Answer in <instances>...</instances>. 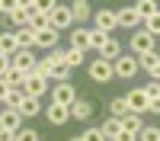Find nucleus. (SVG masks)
I'll return each instance as SVG.
<instances>
[{"label": "nucleus", "instance_id": "1", "mask_svg": "<svg viewBox=\"0 0 160 141\" xmlns=\"http://www.w3.org/2000/svg\"><path fill=\"white\" fill-rule=\"evenodd\" d=\"M7 3V0H3ZM3 16L16 26V29H26V26L32 23V16H29V7H26V0H13V3H7V10H3Z\"/></svg>", "mask_w": 160, "mask_h": 141}, {"label": "nucleus", "instance_id": "2", "mask_svg": "<svg viewBox=\"0 0 160 141\" xmlns=\"http://www.w3.org/2000/svg\"><path fill=\"white\" fill-rule=\"evenodd\" d=\"M87 74H90V80H93V83H109L112 77H115V68H112V61L96 58V61H90Z\"/></svg>", "mask_w": 160, "mask_h": 141}, {"label": "nucleus", "instance_id": "3", "mask_svg": "<svg viewBox=\"0 0 160 141\" xmlns=\"http://www.w3.org/2000/svg\"><path fill=\"white\" fill-rule=\"evenodd\" d=\"M10 64H13V71H19V74H26V77H29V74L35 71V64H38V58L32 55L29 48H19L16 55L10 58Z\"/></svg>", "mask_w": 160, "mask_h": 141}, {"label": "nucleus", "instance_id": "4", "mask_svg": "<svg viewBox=\"0 0 160 141\" xmlns=\"http://www.w3.org/2000/svg\"><path fill=\"white\" fill-rule=\"evenodd\" d=\"M71 23H74V16H71V7H64V3H58L55 10L48 13V26H51L55 32H64Z\"/></svg>", "mask_w": 160, "mask_h": 141}, {"label": "nucleus", "instance_id": "5", "mask_svg": "<svg viewBox=\"0 0 160 141\" xmlns=\"http://www.w3.org/2000/svg\"><path fill=\"white\" fill-rule=\"evenodd\" d=\"M148 51H154V35H151V32H144V29L131 32V55L141 58V55H148Z\"/></svg>", "mask_w": 160, "mask_h": 141}, {"label": "nucleus", "instance_id": "6", "mask_svg": "<svg viewBox=\"0 0 160 141\" xmlns=\"http://www.w3.org/2000/svg\"><path fill=\"white\" fill-rule=\"evenodd\" d=\"M112 68H115V77H122V80H131V77L141 71V64H138V58H135V55H122V58L112 64Z\"/></svg>", "mask_w": 160, "mask_h": 141}, {"label": "nucleus", "instance_id": "7", "mask_svg": "<svg viewBox=\"0 0 160 141\" xmlns=\"http://www.w3.org/2000/svg\"><path fill=\"white\" fill-rule=\"evenodd\" d=\"M125 99H128V106H131V112H135V115H141V112H151V96H148V90H144V87L131 90V93H128Z\"/></svg>", "mask_w": 160, "mask_h": 141}, {"label": "nucleus", "instance_id": "8", "mask_svg": "<svg viewBox=\"0 0 160 141\" xmlns=\"http://www.w3.org/2000/svg\"><path fill=\"white\" fill-rule=\"evenodd\" d=\"M93 19H96V29L106 32V35H109L112 29H118V10H96Z\"/></svg>", "mask_w": 160, "mask_h": 141}, {"label": "nucleus", "instance_id": "9", "mask_svg": "<svg viewBox=\"0 0 160 141\" xmlns=\"http://www.w3.org/2000/svg\"><path fill=\"white\" fill-rule=\"evenodd\" d=\"M74 99H77V93H74V87L71 83H55L51 87V103H58V106H74Z\"/></svg>", "mask_w": 160, "mask_h": 141}, {"label": "nucleus", "instance_id": "10", "mask_svg": "<svg viewBox=\"0 0 160 141\" xmlns=\"http://www.w3.org/2000/svg\"><path fill=\"white\" fill-rule=\"evenodd\" d=\"M118 26H122V29L138 32L141 26H144V19L138 16V10H135V7H122V10H118Z\"/></svg>", "mask_w": 160, "mask_h": 141}, {"label": "nucleus", "instance_id": "11", "mask_svg": "<svg viewBox=\"0 0 160 141\" xmlns=\"http://www.w3.org/2000/svg\"><path fill=\"white\" fill-rule=\"evenodd\" d=\"M58 38H61V32H55L48 26V29H42V32H35V48H45V51H55V48H61L58 45Z\"/></svg>", "mask_w": 160, "mask_h": 141}, {"label": "nucleus", "instance_id": "12", "mask_svg": "<svg viewBox=\"0 0 160 141\" xmlns=\"http://www.w3.org/2000/svg\"><path fill=\"white\" fill-rule=\"evenodd\" d=\"M22 90H26V96H32V99H38L48 90V80H42L38 74H29L26 77V83H22Z\"/></svg>", "mask_w": 160, "mask_h": 141}, {"label": "nucleus", "instance_id": "13", "mask_svg": "<svg viewBox=\"0 0 160 141\" xmlns=\"http://www.w3.org/2000/svg\"><path fill=\"white\" fill-rule=\"evenodd\" d=\"M19 122H22V115H19L16 109H0V128H3V132H13V135H16V132H19Z\"/></svg>", "mask_w": 160, "mask_h": 141}, {"label": "nucleus", "instance_id": "14", "mask_svg": "<svg viewBox=\"0 0 160 141\" xmlns=\"http://www.w3.org/2000/svg\"><path fill=\"white\" fill-rule=\"evenodd\" d=\"M45 115H48L51 125H64V122L71 119V109H68V106H58V103H51V106L45 109Z\"/></svg>", "mask_w": 160, "mask_h": 141}, {"label": "nucleus", "instance_id": "15", "mask_svg": "<svg viewBox=\"0 0 160 141\" xmlns=\"http://www.w3.org/2000/svg\"><path fill=\"white\" fill-rule=\"evenodd\" d=\"M99 58H102V61H112V64L122 58V45H118V38H112V35H109V42L99 48Z\"/></svg>", "mask_w": 160, "mask_h": 141}, {"label": "nucleus", "instance_id": "16", "mask_svg": "<svg viewBox=\"0 0 160 141\" xmlns=\"http://www.w3.org/2000/svg\"><path fill=\"white\" fill-rule=\"evenodd\" d=\"M19 51V42H16V32H0V55L13 58Z\"/></svg>", "mask_w": 160, "mask_h": 141}, {"label": "nucleus", "instance_id": "17", "mask_svg": "<svg viewBox=\"0 0 160 141\" xmlns=\"http://www.w3.org/2000/svg\"><path fill=\"white\" fill-rule=\"evenodd\" d=\"M68 7H71L74 23H87V19L93 16V10H90V3H87V0H74V3H68Z\"/></svg>", "mask_w": 160, "mask_h": 141}, {"label": "nucleus", "instance_id": "18", "mask_svg": "<svg viewBox=\"0 0 160 141\" xmlns=\"http://www.w3.org/2000/svg\"><path fill=\"white\" fill-rule=\"evenodd\" d=\"M71 48H77V51H87V48H90V29L77 26V29L71 32Z\"/></svg>", "mask_w": 160, "mask_h": 141}, {"label": "nucleus", "instance_id": "19", "mask_svg": "<svg viewBox=\"0 0 160 141\" xmlns=\"http://www.w3.org/2000/svg\"><path fill=\"white\" fill-rule=\"evenodd\" d=\"M93 115V103L90 99H74V106H71V119H90Z\"/></svg>", "mask_w": 160, "mask_h": 141}, {"label": "nucleus", "instance_id": "20", "mask_svg": "<svg viewBox=\"0 0 160 141\" xmlns=\"http://www.w3.org/2000/svg\"><path fill=\"white\" fill-rule=\"evenodd\" d=\"M138 64H141V71H148L151 77L160 71V55H157V51H148V55H141L138 58Z\"/></svg>", "mask_w": 160, "mask_h": 141}, {"label": "nucleus", "instance_id": "21", "mask_svg": "<svg viewBox=\"0 0 160 141\" xmlns=\"http://www.w3.org/2000/svg\"><path fill=\"white\" fill-rule=\"evenodd\" d=\"M102 135H106V141H115L118 135H122V119H112V115H109V119H106L102 125Z\"/></svg>", "mask_w": 160, "mask_h": 141}, {"label": "nucleus", "instance_id": "22", "mask_svg": "<svg viewBox=\"0 0 160 141\" xmlns=\"http://www.w3.org/2000/svg\"><path fill=\"white\" fill-rule=\"evenodd\" d=\"M38 112H42V103L32 99V96H26V99H22V106H19V115H22V119H35Z\"/></svg>", "mask_w": 160, "mask_h": 141}, {"label": "nucleus", "instance_id": "23", "mask_svg": "<svg viewBox=\"0 0 160 141\" xmlns=\"http://www.w3.org/2000/svg\"><path fill=\"white\" fill-rule=\"evenodd\" d=\"M109 112H112V119H125V115H131V106H128L125 96H115L112 106H109Z\"/></svg>", "mask_w": 160, "mask_h": 141}, {"label": "nucleus", "instance_id": "24", "mask_svg": "<svg viewBox=\"0 0 160 141\" xmlns=\"http://www.w3.org/2000/svg\"><path fill=\"white\" fill-rule=\"evenodd\" d=\"M16 42H19V48H35V29L32 26H26V29H16Z\"/></svg>", "mask_w": 160, "mask_h": 141}, {"label": "nucleus", "instance_id": "25", "mask_svg": "<svg viewBox=\"0 0 160 141\" xmlns=\"http://www.w3.org/2000/svg\"><path fill=\"white\" fill-rule=\"evenodd\" d=\"M141 128H144V119H141V115H135V112H131V115H125V119H122V132L141 135Z\"/></svg>", "mask_w": 160, "mask_h": 141}, {"label": "nucleus", "instance_id": "26", "mask_svg": "<svg viewBox=\"0 0 160 141\" xmlns=\"http://www.w3.org/2000/svg\"><path fill=\"white\" fill-rule=\"evenodd\" d=\"M135 10H138V16H141V19H151L154 13H160V7L154 3V0H138Z\"/></svg>", "mask_w": 160, "mask_h": 141}, {"label": "nucleus", "instance_id": "27", "mask_svg": "<svg viewBox=\"0 0 160 141\" xmlns=\"http://www.w3.org/2000/svg\"><path fill=\"white\" fill-rule=\"evenodd\" d=\"M71 83V68L68 64H51V83Z\"/></svg>", "mask_w": 160, "mask_h": 141}, {"label": "nucleus", "instance_id": "28", "mask_svg": "<svg viewBox=\"0 0 160 141\" xmlns=\"http://www.w3.org/2000/svg\"><path fill=\"white\" fill-rule=\"evenodd\" d=\"M64 64L74 71V68H80L83 64V51H77V48H64Z\"/></svg>", "mask_w": 160, "mask_h": 141}, {"label": "nucleus", "instance_id": "29", "mask_svg": "<svg viewBox=\"0 0 160 141\" xmlns=\"http://www.w3.org/2000/svg\"><path fill=\"white\" fill-rule=\"evenodd\" d=\"M22 99H26V90H10V96H7V103H3V109H16V112H19Z\"/></svg>", "mask_w": 160, "mask_h": 141}, {"label": "nucleus", "instance_id": "30", "mask_svg": "<svg viewBox=\"0 0 160 141\" xmlns=\"http://www.w3.org/2000/svg\"><path fill=\"white\" fill-rule=\"evenodd\" d=\"M106 42H109V35H106V32H99L96 26H93V29H90V48H96V51H99Z\"/></svg>", "mask_w": 160, "mask_h": 141}, {"label": "nucleus", "instance_id": "31", "mask_svg": "<svg viewBox=\"0 0 160 141\" xmlns=\"http://www.w3.org/2000/svg\"><path fill=\"white\" fill-rule=\"evenodd\" d=\"M32 74H38L42 80L51 83V61H48V58H38V64H35V71H32Z\"/></svg>", "mask_w": 160, "mask_h": 141}, {"label": "nucleus", "instance_id": "32", "mask_svg": "<svg viewBox=\"0 0 160 141\" xmlns=\"http://www.w3.org/2000/svg\"><path fill=\"white\" fill-rule=\"evenodd\" d=\"M3 80H7V83H10L13 90H22V83H26V74H19V71H13V68H10Z\"/></svg>", "mask_w": 160, "mask_h": 141}, {"label": "nucleus", "instance_id": "33", "mask_svg": "<svg viewBox=\"0 0 160 141\" xmlns=\"http://www.w3.org/2000/svg\"><path fill=\"white\" fill-rule=\"evenodd\" d=\"M141 29H144V32H151V35L157 38V35H160V13H154L151 19H144V26H141Z\"/></svg>", "mask_w": 160, "mask_h": 141}, {"label": "nucleus", "instance_id": "34", "mask_svg": "<svg viewBox=\"0 0 160 141\" xmlns=\"http://www.w3.org/2000/svg\"><path fill=\"white\" fill-rule=\"evenodd\" d=\"M138 141H160V128L144 125V128H141V135H138Z\"/></svg>", "mask_w": 160, "mask_h": 141}, {"label": "nucleus", "instance_id": "35", "mask_svg": "<svg viewBox=\"0 0 160 141\" xmlns=\"http://www.w3.org/2000/svg\"><path fill=\"white\" fill-rule=\"evenodd\" d=\"M83 141H106V135H102V128H87Z\"/></svg>", "mask_w": 160, "mask_h": 141}, {"label": "nucleus", "instance_id": "36", "mask_svg": "<svg viewBox=\"0 0 160 141\" xmlns=\"http://www.w3.org/2000/svg\"><path fill=\"white\" fill-rule=\"evenodd\" d=\"M16 141H38V132H32V128H19Z\"/></svg>", "mask_w": 160, "mask_h": 141}, {"label": "nucleus", "instance_id": "37", "mask_svg": "<svg viewBox=\"0 0 160 141\" xmlns=\"http://www.w3.org/2000/svg\"><path fill=\"white\" fill-rule=\"evenodd\" d=\"M144 90H148V96H151V99H157V96H160V80H154V83H148V87H144Z\"/></svg>", "mask_w": 160, "mask_h": 141}, {"label": "nucleus", "instance_id": "38", "mask_svg": "<svg viewBox=\"0 0 160 141\" xmlns=\"http://www.w3.org/2000/svg\"><path fill=\"white\" fill-rule=\"evenodd\" d=\"M10 90H13V87H10V83L3 80V77H0V103H7V96H10Z\"/></svg>", "mask_w": 160, "mask_h": 141}, {"label": "nucleus", "instance_id": "39", "mask_svg": "<svg viewBox=\"0 0 160 141\" xmlns=\"http://www.w3.org/2000/svg\"><path fill=\"white\" fill-rule=\"evenodd\" d=\"M13 68V64H10V58L7 55H0V77H7V71Z\"/></svg>", "mask_w": 160, "mask_h": 141}, {"label": "nucleus", "instance_id": "40", "mask_svg": "<svg viewBox=\"0 0 160 141\" xmlns=\"http://www.w3.org/2000/svg\"><path fill=\"white\" fill-rule=\"evenodd\" d=\"M0 141H16V135H13V132H3V128H0Z\"/></svg>", "mask_w": 160, "mask_h": 141}, {"label": "nucleus", "instance_id": "41", "mask_svg": "<svg viewBox=\"0 0 160 141\" xmlns=\"http://www.w3.org/2000/svg\"><path fill=\"white\" fill-rule=\"evenodd\" d=\"M135 138H138V135H131V132H122V135H118L115 141H135Z\"/></svg>", "mask_w": 160, "mask_h": 141}, {"label": "nucleus", "instance_id": "42", "mask_svg": "<svg viewBox=\"0 0 160 141\" xmlns=\"http://www.w3.org/2000/svg\"><path fill=\"white\" fill-rule=\"evenodd\" d=\"M151 112H157V115H160V96H157V99H151Z\"/></svg>", "mask_w": 160, "mask_h": 141}, {"label": "nucleus", "instance_id": "43", "mask_svg": "<svg viewBox=\"0 0 160 141\" xmlns=\"http://www.w3.org/2000/svg\"><path fill=\"white\" fill-rule=\"evenodd\" d=\"M68 141H83V135H74V138H68Z\"/></svg>", "mask_w": 160, "mask_h": 141}, {"label": "nucleus", "instance_id": "44", "mask_svg": "<svg viewBox=\"0 0 160 141\" xmlns=\"http://www.w3.org/2000/svg\"><path fill=\"white\" fill-rule=\"evenodd\" d=\"M3 10H7V3H3V0H0V16H3Z\"/></svg>", "mask_w": 160, "mask_h": 141}, {"label": "nucleus", "instance_id": "45", "mask_svg": "<svg viewBox=\"0 0 160 141\" xmlns=\"http://www.w3.org/2000/svg\"><path fill=\"white\" fill-rule=\"evenodd\" d=\"M154 80H160V71H157V74H154Z\"/></svg>", "mask_w": 160, "mask_h": 141}, {"label": "nucleus", "instance_id": "46", "mask_svg": "<svg viewBox=\"0 0 160 141\" xmlns=\"http://www.w3.org/2000/svg\"><path fill=\"white\" fill-rule=\"evenodd\" d=\"M0 109H3V103H0Z\"/></svg>", "mask_w": 160, "mask_h": 141}]
</instances>
